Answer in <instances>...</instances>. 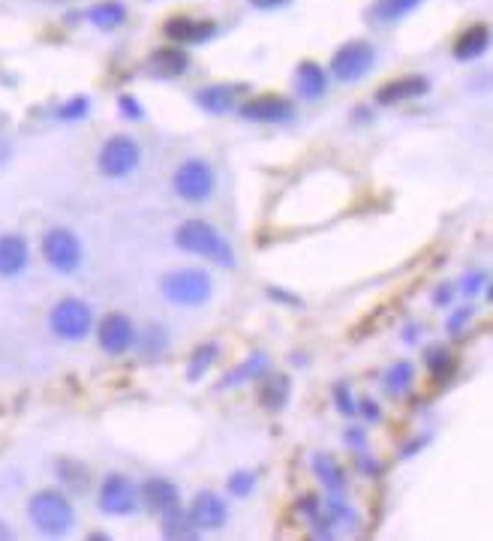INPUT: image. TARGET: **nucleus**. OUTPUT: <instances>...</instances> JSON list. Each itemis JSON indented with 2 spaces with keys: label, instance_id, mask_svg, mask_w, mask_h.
Returning a JSON list of instances; mask_svg holds the SVG:
<instances>
[{
  "label": "nucleus",
  "instance_id": "obj_12",
  "mask_svg": "<svg viewBox=\"0 0 493 541\" xmlns=\"http://www.w3.org/2000/svg\"><path fill=\"white\" fill-rule=\"evenodd\" d=\"M241 115L247 121H262V124H280V121H289L295 115L292 103L283 100V97H274V94H265V97H256L250 103L241 106Z\"/></svg>",
  "mask_w": 493,
  "mask_h": 541
},
{
  "label": "nucleus",
  "instance_id": "obj_14",
  "mask_svg": "<svg viewBox=\"0 0 493 541\" xmlns=\"http://www.w3.org/2000/svg\"><path fill=\"white\" fill-rule=\"evenodd\" d=\"M31 262V247L22 235H0V277H19Z\"/></svg>",
  "mask_w": 493,
  "mask_h": 541
},
{
  "label": "nucleus",
  "instance_id": "obj_10",
  "mask_svg": "<svg viewBox=\"0 0 493 541\" xmlns=\"http://www.w3.org/2000/svg\"><path fill=\"white\" fill-rule=\"evenodd\" d=\"M100 346L106 355H124L136 343V325L124 313H109L100 322Z\"/></svg>",
  "mask_w": 493,
  "mask_h": 541
},
{
  "label": "nucleus",
  "instance_id": "obj_25",
  "mask_svg": "<svg viewBox=\"0 0 493 541\" xmlns=\"http://www.w3.org/2000/svg\"><path fill=\"white\" fill-rule=\"evenodd\" d=\"M265 367H268L265 352H256V355H250L241 367H235V370H229V373L223 376V388H229V385H241V382H247V379L259 376Z\"/></svg>",
  "mask_w": 493,
  "mask_h": 541
},
{
  "label": "nucleus",
  "instance_id": "obj_5",
  "mask_svg": "<svg viewBox=\"0 0 493 541\" xmlns=\"http://www.w3.org/2000/svg\"><path fill=\"white\" fill-rule=\"evenodd\" d=\"M373 61H376V52L370 43L364 40H352L346 46H340L331 58V76L337 82H358L364 79L370 70H373Z\"/></svg>",
  "mask_w": 493,
  "mask_h": 541
},
{
  "label": "nucleus",
  "instance_id": "obj_28",
  "mask_svg": "<svg viewBox=\"0 0 493 541\" xmlns=\"http://www.w3.org/2000/svg\"><path fill=\"white\" fill-rule=\"evenodd\" d=\"M166 520H163V535L166 538H193L199 529L193 526V520H190V514H184L181 508H175V511H169V514H163Z\"/></svg>",
  "mask_w": 493,
  "mask_h": 541
},
{
  "label": "nucleus",
  "instance_id": "obj_2",
  "mask_svg": "<svg viewBox=\"0 0 493 541\" xmlns=\"http://www.w3.org/2000/svg\"><path fill=\"white\" fill-rule=\"evenodd\" d=\"M28 517L37 532L49 538H61L73 529L76 523V508L61 490H40L28 502Z\"/></svg>",
  "mask_w": 493,
  "mask_h": 541
},
{
  "label": "nucleus",
  "instance_id": "obj_13",
  "mask_svg": "<svg viewBox=\"0 0 493 541\" xmlns=\"http://www.w3.org/2000/svg\"><path fill=\"white\" fill-rule=\"evenodd\" d=\"M214 22L208 19H190V16H175L166 22V37L178 46H193V43H205L208 37H214Z\"/></svg>",
  "mask_w": 493,
  "mask_h": 541
},
{
  "label": "nucleus",
  "instance_id": "obj_32",
  "mask_svg": "<svg viewBox=\"0 0 493 541\" xmlns=\"http://www.w3.org/2000/svg\"><path fill=\"white\" fill-rule=\"evenodd\" d=\"M334 400H337V409H340L343 415H355V412H358V406H355V400H352V394H349V385H337V388H334Z\"/></svg>",
  "mask_w": 493,
  "mask_h": 541
},
{
  "label": "nucleus",
  "instance_id": "obj_41",
  "mask_svg": "<svg viewBox=\"0 0 493 541\" xmlns=\"http://www.w3.org/2000/svg\"><path fill=\"white\" fill-rule=\"evenodd\" d=\"M361 469H367V472H379V463H370V460H364V457H361Z\"/></svg>",
  "mask_w": 493,
  "mask_h": 541
},
{
  "label": "nucleus",
  "instance_id": "obj_30",
  "mask_svg": "<svg viewBox=\"0 0 493 541\" xmlns=\"http://www.w3.org/2000/svg\"><path fill=\"white\" fill-rule=\"evenodd\" d=\"M88 112H91V100H88V97H73V100H67V103L58 109V118L73 124V121L88 118Z\"/></svg>",
  "mask_w": 493,
  "mask_h": 541
},
{
  "label": "nucleus",
  "instance_id": "obj_16",
  "mask_svg": "<svg viewBox=\"0 0 493 541\" xmlns=\"http://www.w3.org/2000/svg\"><path fill=\"white\" fill-rule=\"evenodd\" d=\"M139 496L160 514H169L175 508H181V496H178V487L166 478H148L145 487L139 490Z\"/></svg>",
  "mask_w": 493,
  "mask_h": 541
},
{
  "label": "nucleus",
  "instance_id": "obj_1",
  "mask_svg": "<svg viewBox=\"0 0 493 541\" xmlns=\"http://www.w3.org/2000/svg\"><path fill=\"white\" fill-rule=\"evenodd\" d=\"M175 244L184 250V253H193V256H205L223 268H232L235 265V250L232 244L205 220H187L178 226L175 232Z\"/></svg>",
  "mask_w": 493,
  "mask_h": 541
},
{
  "label": "nucleus",
  "instance_id": "obj_35",
  "mask_svg": "<svg viewBox=\"0 0 493 541\" xmlns=\"http://www.w3.org/2000/svg\"><path fill=\"white\" fill-rule=\"evenodd\" d=\"M451 298H454V289H451V286H439V289L433 292V301H436L439 307L451 304Z\"/></svg>",
  "mask_w": 493,
  "mask_h": 541
},
{
  "label": "nucleus",
  "instance_id": "obj_23",
  "mask_svg": "<svg viewBox=\"0 0 493 541\" xmlns=\"http://www.w3.org/2000/svg\"><path fill=\"white\" fill-rule=\"evenodd\" d=\"M289 400V379L286 376H268L259 382V403L265 409H280Z\"/></svg>",
  "mask_w": 493,
  "mask_h": 541
},
{
  "label": "nucleus",
  "instance_id": "obj_15",
  "mask_svg": "<svg viewBox=\"0 0 493 541\" xmlns=\"http://www.w3.org/2000/svg\"><path fill=\"white\" fill-rule=\"evenodd\" d=\"M427 79L424 76H403V79H394L388 85H382L376 91V103L379 106H394V103H406V100H415L421 94H427Z\"/></svg>",
  "mask_w": 493,
  "mask_h": 541
},
{
  "label": "nucleus",
  "instance_id": "obj_17",
  "mask_svg": "<svg viewBox=\"0 0 493 541\" xmlns=\"http://www.w3.org/2000/svg\"><path fill=\"white\" fill-rule=\"evenodd\" d=\"M295 88H298V94L304 100H319L325 94V88H328V73L319 64L304 61L298 67V73H295Z\"/></svg>",
  "mask_w": 493,
  "mask_h": 541
},
{
  "label": "nucleus",
  "instance_id": "obj_39",
  "mask_svg": "<svg viewBox=\"0 0 493 541\" xmlns=\"http://www.w3.org/2000/svg\"><path fill=\"white\" fill-rule=\"evenodd\" d=\"M346 442H349V445L364 448V433H361V430H349V433H346Z\"/></svg>",
  "mask_w": 493,
  "mask_h": 541
},
{
  "label": "nucleus",
  "instance_id": "obj_33",
  "mask_svg": "<svg viewBox=\"0 0 493 541\" xmlns=\"http://www.w3.org/2000/svg\"><path fill=\"white\" fill-rule=\"evenodd\" d=\"M484 283H487V274H484V271L466 274V277H463V286H460V292H463V295H478V292L484 289Z\"/></svg>",
  "mask_w": 493,
  "mask_h": 541
},
{
  "label": "nucleus",
  "instance_id": "obj_31",
  "mask_svg": "<svg viewBox=\"0 0 493 541\" xmlns=\"http://www.w3.org/2000/svg\"><path fill=\"white\" fill-rule=\"evenodd\" d=\"M253 487H256V475L253 472H235L229 478V493L232 496H250Z\"/></svg>",
  "mask_w": 493,
  "mask_h": 541
},
{
  "label": "nucleus",
  "instance_id": "obj_40",
  "mask_svg": "<svg viewBox=\"0 0 493 541\" xmlns=\"http://www.w3.org/2000/svg\"><path fill=\"white\" fill-rule=\"evenodd\" d=\"M13 538V529L7 523H0V541H10Z\"/></svg>",
  "mask_w": 493,
  "mask_h": 541
},
{
  "label": "nucleus",
  "instance_id": "obj_19",
  "mask_svg": "<svg viewBox=\"0 0 493 541\" xmlns=\"http://www.w3.org/2000/svg\"><path fill=\"white\" fill-rule=\"evenodd\" d=\"M196 103H199L205 112H211V115H226V112H232V106H235V91L226 88V85L202 88V91L196 94Z\"/></svg>",
  "mask_w": 493,
  "mask_h": 541
},
{
  "label": "nucleus",
  "instance_id": "obj_18",
  "mask_svg": "<svg viewBox=\"0 0 493 541\" xmlns=\"http://www.w3.org/2000/svg\"><path fill=\"white\" fill-rule=\"evenodd\" d=\"M490 46V31L484 25H472L469 31H463L454 43V58L457 61H475L487 52Z\"/></svg>",
  "mask_w": 493,
  "mask_h": 541
},
{
  "label": "nucleus",
  "instance_id": "obj_22",
  "mask_svg": "<svg viewBox=\"0 0 493 541\" xmlns=\"http://www.w3.org/2000/svg\"><path fill=\"white\" fill-rule=\"evenodd\" d=\"M412 382H415V370H412V364H409V361H397V364H391V367L385 370V376H382V385H385V391H388L391 397L406 394V391L412 388Z\"/></svg>",
  "mask_w": 493,
  "mask_h": 541
},
{
  "label": "nucleus",
  "instance_id": "obj_29",
  "mask_svg": "<svg viewBox=\"0 0 493 541\" xmlns=\"http://www.w3.org/2000/svg\"><path fill=\"white\" fill-rule=\"evenodd\" d=\"M427 367L436 379H442L451 367H454V355L445 346H430L427 349Z\"/></svg>",
  "mask_w": 493,
  "mask_h": 541
},
{
  "label": "nucleus",
  "instance_id": "obj_34",
  "mask_svg": "<svg viewBox=\"0 0 493 541\" xmlns=\"http://www.w3.org/2000/svg\"><path fill=\"white\" fill-rule=\"evenodd\" d=\"M121 115L127 118V121H145V109L133 100V97H121Z\"/></svg>",
  "mask_w": 493,
  "mask_h": 541
},
{
  "label": "nucleus",
  "instance_id": "obj_38",
  "mask_svg": "<svg viewBox=\"0 0 493 541\" xmlns=\"http://www.w3.org/2000/svg\"><path fill=\"white\" fill-rule=\"evenodd\" d=\"M361 412H364V418H370V421L379 418V406H376L373 400H364V403H361Z\"/></svg>",
  "mask_w": 493,
  "mask_h": 541
},
{
  "label": "nucleus",
  "instance_id": "obj_11",
  "mask_svg": "<svg viewBox=\"0 0 493 541\" xmlns=\"http://www.w3.org/2000/svg\"><path fill=\"white\" fill-rule=\"evenodd\" d=\"M226 517H229V505H226L223 496L214 493V490H202V493L193 499V505H190V520H193V526H196L199 532H205V529H220V526L226 523Z\"/></svg>",
  "mask_w": 493,
  "mask_h": 541
},
{
  "label": "nucleus",
  "instance_id": "obj_21",
  "mask_svg": "<svg viewBox=\"0 0 493 541\" xmlns=\"http://www.w3.org/2000/svg\"><path fill=\"white\" fill-rule=\"evenodd\" d=\"M124 19H127V10L118 4V0H106V4H97L88 10V22L97 25L100 31H115L124 25Z\"/></svg>",
  "mask_w": 493,
  "mask_h": 541
},
{
  "label": "nucleus",
  "instance_id": "obj_26",
  "mask_svg": "<svg viewBox=\"0 0 493 541\" xmlns=\"http://www.w3.org/2000/svg\"><path fill=\"white\" fill-rule=\"evenodd\" d=\"M313 469H316V475L322 478V484H325L328 490H334V493H343V487H346V478H343L340 466H337L331 457H325V454H316V457H313Z\"/></svg>",
  "mask_w": 493,
  "mask_h": 541
},
{
  "label": "nucleus",
  "instance_id": "obj_24",
  "mask_svg": "<svg viewBox=\"0 0 493 541\" xmlns=\"http://www.w3.org/2000/svg\"><path fill=\"white\" fill-rule=\"evenodd\" d=\"M421 7V0H376L373 4V19L391 25V22H400L403 16L415 13Z\"/></svg>",
  "mask_w": 493,
  "mask_h": 541
},
{
  "label": "nucleus",
  "instance_id": "obj_7",
  "mask_svg": "<svg viewBox=\"0 0 493 541\" xmlns=\"http://www.w3.org/2000/svg\"><path fill=\"white\" fill-rule=\"evenodd\" d=\"M142 151L130 136H112L100 151V172L106 178H127L139 169Z\"/></svg>",
  "mask_w": 493,
  "mask_h": 541
},
{
  "label": "nucleus",
  "instance_id": "obj_20",
  "mask_svg": "<svg viewBox=\"0 0 493 541\" xmlns=\"http://www.w3.org/2000/svg\"><path fill=\"white\" fill-rule=\"evenodd\" d=\"M187 55H184V49H178V46H169V49H160V52H154V58H151V70L154 73H160V76H181V73H187Z\"/></svg>",
  "mask_w": 493,
  "mask_h": 541
},
{
  "label": "nucleus",
  "instance_id": "obj_9",
  "mask_svg": "<svg viewBox=\"0 0 493 541\" xmlns=\"http://www.w3.org/2000/svg\"><path fill=\"white\" fill-rule=\"evenodd\" d=\"M139 505V487L127 475H109L100 487V508L106 514H133Z\"/></svg>",
  "mask_w": 493,
  "mask_h": 541
},
{
  "label": "nucleus",
  "instance_id": "obj_8",
  "mask_svg": "<svg viewBox=\"0 0 493 541\" xmlns=\"http://www.w3.org/2000/svg\"><path fill=\"white\" fill-rule=\"evenodd\" d=\"M43 256L55 271L73 274L82 265V241L70 229H49L43 238Z\"/></svg>",
  "mask_w": 493,
  "mask_h": 541
},
{
  "label": "nucleus",
  "instance_id": "obj_3",
  "mask_svg": "<svg viewBox=\"0 0 493 541\" xmlns=\"http://www.w3.org/2000/svg\"><path fill=\"white\" fill-rule=\"evenodd\" d=\"M160 289L175 307H202L211 298V277L199 268H178L163 277Z\"/></svg>",
  "mask_w": 493,
  "mask_h": 541
},
{
  "label": "nucleus",
  "instance_id": "obj_4",
  "mask_svg": "<svg viewBox=\"0 0 493 541\" xmlns=\"http://www.w3.org/2000/svg\"><path fill=\"white\" fill-rule=\"evenodd\" d=\"M91 322H94V313H91V307L82 298H61L52 307V316H49L52 331L61 340H70V343L85 340L88 331H91Z\"/></svg>",
  "mask_w": 493,
  "mask_h": 541
},
{
  "label": "nucleus",
  "instance_id": "obj_6",
  "mask_svg": "<svg viewBox=\"0 0 493 541\" xmlns=\"http://www.w3.org/2000/svg\"><path fill=\"white\" fill-rule=\"evenodd\" d=\"M172 187L184 202H208L214 193V169L205 160H187L178 166Z\"/></svg>",
  "mask_w": 493,
  "mask_h": 541
},
{
  "label": "nucleus",
  "instance_id": "obj_36",
  "mask_svg": "<svg viewBox=\"0 0 493 541\" xmlns=\"http://www.w3.org/2000/svg\"><path fill=\"white\" fill-rule=\"evenodd\" d=\"M469 316H472V310H457V313L448 319V331H460V328H463V322H466Z\"/></svg>",
  "mask_w": 493,
  "mask_h": 541
},
{
  "label": "nucleus",
  "instance_id": "obj_27",
  "mask_svg": "<svg viewBox=\"0 0 493 541\" xmlns=\"http://www.w3.org/2000/svg\"><path fill=\"white\" fill-rule=\"evenodd\" d=\"M217 343H205V346H199L196 352H193V358H190V364H187V379L190 382H199L205 373H208V367L217 361Z\"/></svg>",
  "mask_w": 493,
  "mask_h": 541
},
{
  "label": "nucleus",
  "instance_id": "obj_37",
  "mask_svg": "<svg viewBox=\"0 0 493 541\" xmlns=\"http://www.w3.org/2000/svg\"><path fill=\"white\" fill-rule=\"evenodd\" d=\"M250 4H253L256 10H277V7H286L289 0H250Z\"/></svg>",
  "mask_w": 493,
  "mask_h": 541
}]
</instances>
